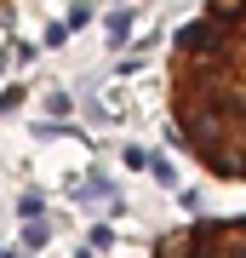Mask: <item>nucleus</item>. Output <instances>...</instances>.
Masks as SVG:
<instances>
[{
  "instance_id": "obj_1",
  "label": "nucleus",
  "mask_w": 246,
  "mask_h": 258,
  "mask_svg": "<svg viewBox=\"0 0 246 258\" xmlns=\"http://www.w3.org/2000/svg\"><path fill=\"white\" fill-rule=\"evenodd\" d=\"M166 120L218 184H246V0H201L166 52Z\"/></svg>"
},
{
  "instance_id": "obj_2",
  "label": "nucleus",
  "mask_w": 246,
  "mask_h": 258,
  "mask_svg": "<svg viewBox=\"0 0 246 258\" xmlns=\"http://www.w3.org/2000/svg\"><path fill=\"white\" fill-rule=\"evenodd\" d=\"M149 258H246V212L183 224V230L160 235Z\"/></svg>"
}]
</instances>
